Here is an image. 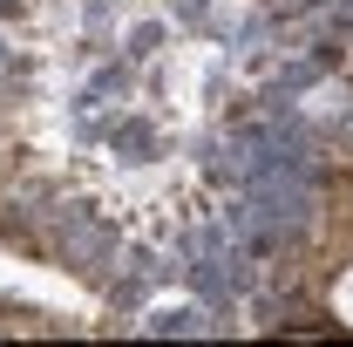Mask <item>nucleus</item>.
Segmentation results:
<instances>
[{
  "label": "nucleus",
  "mask_w": 353,
  "mask_h": 347,
  "mask_svg": "<svg viewBox=\"0 0 353 347\" xmlns=\"http://www.w3.org/2000/svg\"><path fill=\"white\" fill-rule=\"evenodd\" d=\"M326 313H333V327H347V334H353V265L333 272V286H326Z\"/></svg>",
  "instance_id": "1"
},
{
  "label": "nucleus",
  "mask_w": 353,
  "mask_h": 347,
  "mask_svg": "<svg viewBox=\"0 0 353 347\" xmlns=\"http://www.w3.org/2000/svg\"><path fill=\"white\" fill-rule=\"evenodd\" d=\"M347 143H353V136H347Z\"/></svg>",
  "instance_id": "2"
}]
</instances>
